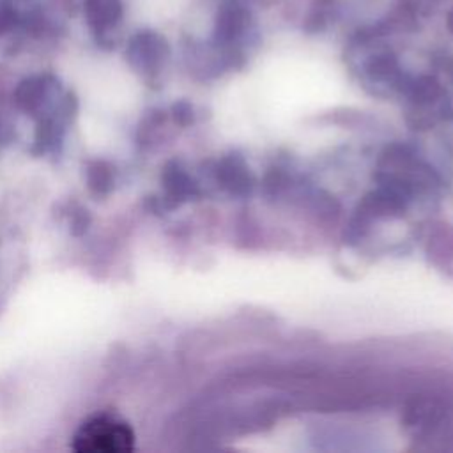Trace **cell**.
<instances>
[{
  "label": "cell",
  "mask_w": 453,
  "mask_h": 453,
  "mask_svg": "<svg viewBox=\"0 0 453 453\" xmlns=\"http://www.w3.org/2000/svg\"><path fill=\"white\" fill-rule=\"evenodd\" d=\"M165 53V41L157 34H138L131 42L129 55L142 65L156 64Z\"/></svg>",
  "instance_id": "obj_3"
},
{
  "label": "cell",
  "mask_w": 453,
  "mask_h": 453,
  "mask_svg": "<svg viewBox=\"0 0 453 453\" xmlns=\"http://www.w3.org/2000/svg\"><path fill=\"white\" fill-rule=\"evenodd\" d=\"M448 27H449V30L453 32V11H451L449 16H448Z\"/></svg>",
  "instance_id": "obj_5"
},
{
  "label": "cell",
  "mask_w": 453,
  "mask_h": 453,
  "mask_svg": "<svg viewBox=\"0 0 453 453\" xmlns=\"http://www.w3.org/2000/svg\"><path fill=\"white\" fill-rule=\"evenodd\" d=\"M122 5L119 0H87L85 16L96 30H104L119 21Z\"/></svg>",
  "instance_id": "obj_2"
},
{
  "label": "cell",
  "mask_w": 453,
  "mask_h": 453,
  "mask_svg": "<svg viewBox=\"0 0 453 453\" xmlns=\"http://www.w3.org/2000/svg\"><path fill=\"white\" fill-rule=\"evenodd\" d=\"M71 446L78 453H126L134 446V434L122 419L101 414L76 430Z\"/></svg>",
  "instance_id": "obj_1"
},
{
  "label": "cell",
  "mask_w": 453,
  "mask_h": 453,
  "mask_svg": "<svg viewBox=\"0 0 453 453\" xmlns=\"http://www.w3.org/2000/svg\"><path fill=\"white\" fill-rule=\"evenodd\" d=\"M244 19H246V11L241 5H237L235 2L223 5V9L219 11V16H218V23H216L218 39L219 41L234 39L242 30Z\"/></svg>",
  "instance_id": "obj_4"
}]
</instances>
